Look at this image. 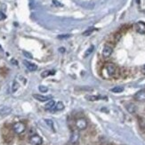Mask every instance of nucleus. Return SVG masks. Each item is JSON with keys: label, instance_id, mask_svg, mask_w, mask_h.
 <instances>
[{"label": "nucleus", "instance_id": "nucleus-1", "mask_svg": "<svg viewBox=\"0 0 145 145\" xmlns=\"http://www.w3.org/2000/svg\"><path fill=\"white\" fill-rule=\"evenodd\" d=\"M26 130V125L23 122H16L13 125V131L17 134H21Z\"/></svg>", "mask_w": 145, "mask_h": 145}, {"label": "nucleus", "instance_id": "nucleus-2", "mask_svg": "<svg viewBox=\"0 0 145 145\" xmlns=\"http://www.w3.org/2000/svg\"><path fill=\"white\" fill-rule=\"evenodd\" d=\"M76 127L78 128V130H85L87 127L88 125V123L86 121V118H83V117H79L76 120Z\"/></svg>", "mask_w": 145, "mask_h": 145}, {"label": "nucleus", "instance_id": "nucleus-3", "mask_svg": "<svg viewBox=\"0 0 145 145\" xmlns=\"http://www.w3.org/2000/svg\"><path fill=\"white\" fill-rule=\"evenodd\" d=\"M104 70L107 73L108 77H112L116 73V67L112 63H106L104 66Z\"/></svg>", "mask_w": 145, "mask_h": 145}, {"label": "nucleus", "instance_id": "nucleus-4", "mask_svg": "<svg viewBox=\"0 0 145 145\" xmlns=\"http://www.w3.org/2000/svg\"><path fill=\"white\" fill-rule=\"evenodd\" d=\"M30 142L32 145H41L43 143V139L40 137L39 135L34 134L32 136H30Z\"/></svg>", "mask_w": 145, "mask_h": 145}, {"label": "nucleus", "instance_id": "nucleus-5", "mask_svg": "<svg viewBox=\"0 0 145 145\" xmlns=\"http://www.w3.org/2000/svg\"><path fill=\"white\" fill-rule=\"evenodd\" d=\"M133 98H134L135 101H140V102H143V101H145V89L138 91L137 93L134 94Z\"/></svg>", "mask_w": 145, "mask_h": 145}, {"label": "nucleus", "instance_id": "nucleus-6", "mask_svg": "<svg viewBox=\"0 0 145 145\" xmlns=\"http://www.w3.org/2000/svg\"><path fill=\"white\" fill-rule=\"evenodd\" d=\"M78 140H79V133L78 131H76V130L72 131L70 138V142L71 144H77L78 142Z\"/></svg>", "mask_w": 145, "mask_h": 145}, {"label": "nucleus", "instance_id": "nucleus-7", "mask_svg": "<svg viewBox=\"0 0 145 145\" xmlns=\"http://www.w3.org/2000/svg\"><path fill=\"white\" fill-rule=\"evenodd\" d=\"M112 52H113V48H112L110 46H109V45H106V46H104L101 54H102V56H103V57L108 58L111 55Z\"/></svg>", "mask_w": 145, "mask_h": 145}, {"label": "nucleus", "instance_id": "nucleus-8", "mask_svg": "<svg viewBox=\"0 0 145 145\" xmlns=\"http://www.w3.org/2000/svg\"><path fill=\"white\" fill-rule=\"evenodd\" d=\"M23 64L25 65L26 69H28V70L30 71H35V70H38V66L36 65L35 63H32V62H29V61H23Z\"/></svg>", "mask_w": 145, "mask_h": 145}, {"label": "nucleus", "instance_id": "nucleus-9", "mask_svg": "<svg viewBox=\"0 0 145 145\" xmlns=\"http://www.w3.org/2000/svg\"><path fill=\"white\" fill-rule=\"evenodd\" d=\"M135 30H136V31H137L138 33L144 34L145 33V23L141 22H137L136 25H135Z\"/></svg>", "mask_w": 145, "mask_h": 145}, {"label": "nucleus", "instance_id": "nucleus-10", "mask_svg": "<svg viewBox=\"0 0 145 145\" xmlns=\"http://www.w3.org/2000/svg\"><path fill=\"white\" fill-rule=\"evenodd\" d=\"M33 97L39 101H48L52 99V95H40V94H33Z\"/></svg>", "mask_w": 145, "mask_h": 145}, {"label": "nucleus", "instance_id": "nucleus-11", "mask_svg": "<svg viewBox=\"0 0 145 145\" xmlns=\"http://www.w3.org/2000/svg\"><path fill=\"white\" fill-rule=\"evenodd\" d=\"M11 111H12V109H11L10 107H7V106L3 107L2 109H0V116H2V117L7 116L8 114L11 113Z\"/></svg>", "mask_w": 145, "mask_h": 145}, {"label": "nucleus", "instance_id": "nucleus-12", "mask_svg": "<svg viewBox=\"0 0 145 145\" xmlns=\"http://www.w3.org/2000/svg\"><path fill=\"white\" fill-rule=\"evenodd\" d=\"M125 108H126L127 111L129 112V113L131 114H133L136 112V109H137V108H136V106L134 105V104L133 103H128L125 105Z\"/></svg>", "mask_w": 145, "mask_h": 145}, {"label": "nucleus", "instance_id": "nucleus-13", "mask_svg": "<svg viewBox=\"0 0 145 145\" xmlns=\"http://www.w3.org/2000/svg\"><path fill=\"white\" fill-rule=\"evenodd\" d=\"M64 109V104L62 103V101H58L57 103H55L54 107L53 108V110H55V111H59V110H62Z\"/></svg>", "mask_w": 145, "mask_h": 145}, {"label": "nucleus", "instance_id": "nucleus-14", "mask_svg": "<svg viewBox=\"0 0 145 145\" xmlns=\"http://www.w3.org/2000/svg\"><path fill=\"white\" fill-rule=\"evenodd\" d=\"M55 74V70H45L41 73V77L42 78H46V77H49V76H52Z\"/></svg>", "mask_w": 145, "mask_h": 145}, {"label": "nucleus", "instance_id": "nucleus-15", "mask_svg": "<svg viewBox=\"0 0 145 145\" xmlns=\"http://www.w3.org/2000/svg\"><path fill=\"white\" fill-rule=\"evenodd\" d=\"M86 98L88 100V101H98V100H101V99H106V98L101 97V96H98V95H88V96H86Z\"/></svg>", "mask_w": 145, "mask_h": 145}, {"label": "nucleus", "instance_id": "nucleus-16", "mask_svg": "<svg viewBox=\"0 0 145 145\" xmlns=\"http://www.w3.org/2000/svg\"><path fill=\"white\" fill-rule=\"evenodd\" d=\"M54 105H55V102H54V101H53V100H50V101H47V103L46 104L45 108H46V109H53V108L54 107Z\"/></svg>", "mask_w": 145, "mask_h": 145}, {"label": "nucleus", "instance_id": "nucleus-17", "mask_svg": "<svg viewBox=\"0 0 145 145\" xmlns=\"http://www.w3.org/2000/svg\"><path fill=\"white\" fill-rule=\"evenodd\" d=\"M19 87H20L19 83L16 81V80H14V81L13 82V84H12V93H15V92L19 89Z\"/></svg>", "mask_w": 145, "mask_h": 145}, {"label": "nucleus", "instance_id": "nucleus-18", "mask_svg": "<svg viewBox=\"0 0 145 145\" xmlns=\"http://www.w3.org/2000/svg\"><path fill=\"white\" fill-rule=\"evenodd\" d=\"M110 91L112 92V93H122V92L124 91V87H122V86H115V87L111 88L110 89Z\"/></svg>", "mask_w": 145, "mask_h": 145}, {"label": "nucleus", "instance_id": "nucleus-19", "mask_svg": "<svg viewBox=\"0 0 145 145\" xmlns=\"http://www.w3.org/2000/svg\"><path fill=\"white\" fill-rule=\"evenodd\" d=\"M45 122H46V124L48 125V127L49 128H51V129L53 130V131H54V122L51 120V119H45Z\"/></svg>", "mask_w": 145, "mask_h": 145}, {"label": "nucleus", "instance_id": "nucleus-20", "mask_svg": "<svg viewBox=\"0 0 145 145\" xmlns=\"http://www.w3.org/2000/svg\"><path fill=\"white\" fill-rule=\"evenodd\" d=\"M93 49H94V46H90V47L88 48V49L86 51V53H85V56H86V57H87V56L89 55V54H91L93 52Z\"/></svg>", "mask_w": 145, "mask_h": 145}, {"label": "nucleus", "instance_id": "nucleus-21", "mask_svg": "<svg viewBox=\"0 0 145 145\" xmlns=\"http://www.w3.org/2000/svg\"><path fill=\"white\" fill-rule=\"evenodd\" d=\"M38 89H39V91L41 93H46L48 91V87H46L45 86H38Z\"/></svg>", "mask_w": 145, "mask_h": 145}, {"label": "nucleus", "instance_id": "nucleus-22", "mask_svg": "<svg viewBox=\"0 0 145 145\" xmlns=\"http://www.w3.org/2000/svg\"><path fill=\"white\" fill-rule=\"evenodd\" d=\"M71 37V35H60V36H58L57 38H59V39H66V38H69Z\"/></svg>", "mask_w": 145, "mask_h": 145}, {"label": "nucleus", "instance_id": "nucleus-23", "mask_svg": "<svg viewBox=\"0 0 145 145\" xmlns=\"http://www.w3.org/2000/svg\"><path fill=\"white\" fill-rule=\"evenodd\" d=\"M93 31V29H90V30H87L86 31L84 32L83 35L84 36H88V35H90V34H91Z\"/></svg>", "mask_w": 145, "mask_h": 145}, {"label": "nucleus", "instance_id": "nucleus-24", "mask_svg": "<svg viewBox=\"0 0 145 145\" xmlns=\"http://www.w3.org/2000/svg\"><path fill=\"white\" fill-rule=\"evenodd\" d=\"M23 54H24V56H26V57H28V58H30V59H32V55L30 54V53H28V52H25V51H23Z\"/></svg>", "mask_w": 145, "mask_h": 145}, {"label": "nucleus", "instance_id": "nucleus-25", "mask_svg": "<svg viewBox=\"0 0 145 145\" xmlns=\"http://www.w3.org/2000/svg\"><path fill=\"white\" fill-rule=\"evenodd\" d=\"M6 14H5L4 13L0 12V21H3V20H5V19H6Z\"/></svg>", "mask_w": 145, "mask_h": 145}, {"label": "nucleus", "instance_id": "nucleus-26", "mask_svg": "<svg viewBox=\"0 0 145 145\" xmlns=\"http://www.w3.org/2000/svg\"><path fill=\"white\" fill-rule=\"evenodd\" d=\"M53 3H54L56 6H62V4H61L59 1H57V0H53Z\"/></svg>", "mask_w": 145, "mask_h": 145}, {"label": "nucleus", "instance_id": "nucleus-27", "mask_svg": "<svg viewBox=\"0 0 145 145\" xmlns=\"http://www.w3.org/2000/svg\"><path fill=\"white\" fill-rule=\"evenodd\" d=\"M59 52L64 53V52H65V49H64V48H59Z\"/></svg>", "mask_w": 145, "mask_h": 145}, {"label": "nucleus", "instance_id": "nucleus-28", "mask_svg": "<svg viewBox=\"0 0 145 145\" xmlns=\"http://www.w3.org/2000/svg\"><path fill=\"white\" fill-rule=\"evenodd\" d=\"M142 70V73H143V74H145V65L142 67V70Z\"/></svg>", "mask_w": 145, "mask_h": 145}, {"label": "nucleus", "instance_id": "nucleus-29", "mask_svg": "<svg viewBox=\"0 0 145 145\" xmlns=\"http://www.w3.org/2000/svg\"><path fill=\"white\" fill-rule=\"evenodd\" d=\"M106 145H110V144H106Z\"/></svg>", "mask_w": 145, "mask_h": 145}]
</instances>
